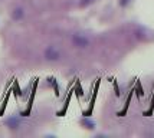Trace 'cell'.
Instances as JSON below:
<instances>
[{"label":"cell","instance_id":"cell-1","mask_svg":"<svg viewBox=\"0 0 154 138\" xmlns=\"http://www.w3.org/2000/svg\"><path fill=\"white\" fill-rule=\"evenodd\" d=\"M74 43L76 46H79V48H85V46H88V39L85 38V36H82V35H75L74 36Z\"/></svg>","mask_w":154,"mask_h":138},{"label":"cell","instance_id":"cell-2","mask_svg":"<svg viewBox=\"0 0 154 138\" xmlns=\"http://www.w3.org/2000/svg\"><path fill=\"white\" fill-rule=\"evenodd\" d=\"M46 58L49 60H56V59H59V52L58 51H55L54 48H48V51H46Z\"/></svg>","mask_w":154,"mask_h":138},{"label":"cell","instance_id":"cell-3","mask_svg":"<svg viewBox=\"0 0 154 138\" xmlns=\"http://www.w3.org/2000/svg\"><path fill=\"white\" fill-rule=\"evenodd\" d=\"M13 16H14V17H20V16H22V10H20V9H17V10L14 12Z\"/></svg>","mask_w":154,"mask_h":138},{"label":"cell","instance_id":"cell-4","mask_svg":"<svg viewBox=\"0 0 154 138\" xmlns=\"http://www.w3.org/2000/svg\"><path fill=\"white\" fill-rule=\"evenodd\" d=\"M128 2H130V0H121V6H125Z\"/></svg>","mask_w":154,"mask_h":138}]
</instances>
